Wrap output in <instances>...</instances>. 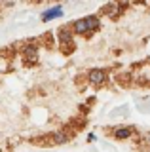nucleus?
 Masks as SVG:
<instances>
[{
	"label": "nucleus",
	"instance_id": "1",
	"mask_svg": "<svg viewBox=\"0 0 150 152\" xmlns=\"http://www.w3.org/2000/svg\"><path fill=\"white\" fill-rule=\"evenodd\" d=\"M59 46L61 50H65L67 53H70V51L74 50V36L72 32L68 31V28H59Z\"/></svg>",
	"mask_w": 150,
	"mask_h": 152
},
{
	"label": "nucleus",
	"instance_id": "2",
	"mask_svg": "<svg viewBox=\"0 0 150 152\" xmlns=\"http://www.w3.org/2000/svg\"><path fill=\"white\" fill-rule=\"evenodd\" d=\"M87 78H90V82L93 84V86H103L108 80V72H106L105 69H91L90 72H87Z\"/></svg>",
	"mask_w": 150,
	"mask_h": 152
},
{
	"label": "nucleus",
	"instance_id": "6",
	"mask_svg": "<svg viewBox=\"0 0 150 152\" xmlns=\"http://www.w3.org/2000/svg\"><path fill=\"white\" fill-rule=\"evenodd\" d=\"M84 19H86V23H87V31H90V32L99 31V27H101V19L97 17V15H87V17H84Z\"/></svg>",
	"mask_w": 150,
	"mask_h": 152
},
{
	"label": "nucleus",
	"instance_id": "8",
	"mask_svg": "<svg viewBox=\"0 0 150 152\" xmlns=\"http://www.w3.org/2000/svg\"><path fill=\"white\" fill-rule=\"evenodd\" d=\"M51 139H53L55 145H63V142H68V135L65 131H57V133L51 135Z\"/></svg>",
	"mask_w": 150,
	"mask_h": 152
},
{
	"label": "nucleus",
	"instance_id": "3",
	"mask_svg": "<svg viewBox=\"0 0 150 152\" xmlns=\"http://www.w3.org/2000/svg\"><path fill=\"white\" fill-rule=\"evenodd\" d=\"M42 21H51L55 17H63V6H51L46 12H42Z\"/></svg>",
	"mask_w": 150,
	"mask_h": 152
},
{
	"label": "nucleus",
	"instance_id": "5",
	"mask_svg": "<svg viewBox=\"0 0 150 152\" xmlns=\"http://www.w3.org/2000/svg\"><path fill=\"white\" fill-rule=\"evenodd\" d=\"M72 34H90V31H87V23L86 19H76V21L72 23Z\"/></svg>",
	"mask_w": 150,
	"mask_h": 152
},
{
	"label": "nucleus",
	"instance_id": "7",
	"mask_svg": "<svg viewBox=\"0 0 150 152\" xmlns=\"http://www.w3.org/2000/svg\"><path fill=\"white\" fill-rule=\"evenodd\" d=\"M131 137V129L129 127H118V129H114V139L118 141H125Z\"/></svg>",
	"mask_w": 150,
	"mask_h": 152
},
{
	"label": "nucleus",
	"instance_id": "4",
	"mask_svg": "<svg viewBox=\"0 0 150 152\" xmlns=\"http://www.w3.org/2000/svg\"><path fill=\"white\" fill-rule=\"evenodd\" d=\"M23 59H25L27 63H36V61H38V46L36 44L27 46L25 50H23Z\"/></svg>",
	"mask_w": 150,
	"mask_h": 152
},
{
	"label": "nucleus",
	"instance_id": "9",
	"mask_svg": "<svg viewBox=\"0 0 150 152\" xmlns=\"http://www.w3.org/2000/svg\"><path fill=\"white\" fill-rule=\"evenodd\" d=\"M95 139H97V137L93 135V133H90V135H87V141H90V142H91V141H95Z\"/></svg>",
	"mask_w": 150,
	"mask_h": 152
}]
</instances>
